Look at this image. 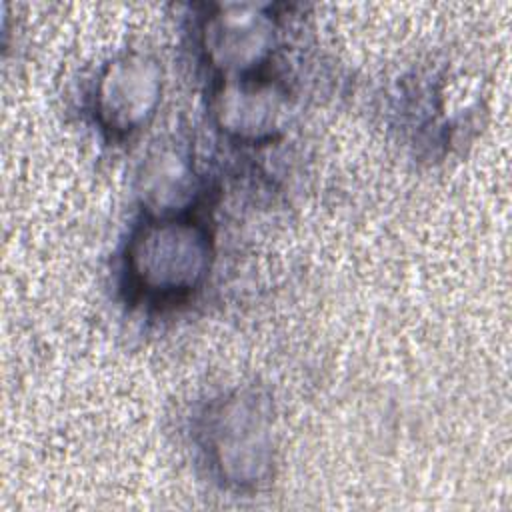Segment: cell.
Segmentation results:
<instances>
[{"mask_svg": "<svg viewBox=\"0 0 512 512\" xmlns=\"http://www.w3.org/2000/svg\"><path fill=\"white\" fill-rule=\"evenodd\" d=\"M210 262L208 228L182 214L154 218L140 226L126 248L128 282L152 302L192 294L206 280Z\"/></svg>", "mask_w": 512, "mask_h": 512, "instance_id": "obj_1", "label": "cell"}, {"mask_svg": "<svg viewBox=\"0 0 512 512\" xmlns=\"http://www.w3.org/2000/svg\"><path fill=\"white\" fill-rule=\"evenodd\" d=\"M208 458L218 476L238 490L258 488L272 474L274 432L268 402L236 392L216 402L206 420Z\"/></svg>", "mask_w": 512, "mask_h": 512, "instance_id": "obj_2", "label": "cell"}, {"mask_svg": "<svg viewBox=\"0 0 512 512\" xmlns=\"http://www.w3.org/2000/svg\"><path fill=\"white\" fill-rule=\"evenodd\" d=\"M276 46V22L264 6L220 4L202 24L206 60L224 78L254 76Z\"/></svg>", "mask_w": 512, "mask_h": 512, "instance_id": "obj_3", "label": "cell"}, {"mask_svg": "<svg viewBox=\"0 0 512 512\" xmlns=\"http://www.w3.org/2000/svg\"><path fill=\"white\" fill-rule=\"evenodd\" d=\"M162 68L156 58L142 52L116 56L102 70L94 108L98 122L116 136L146 126L162 100Z\"/></svg>", "mask_w": 512, "mask_h": 512, "instance_id": "obj_4", "label": "cell"}, {"mask_svg": "<svg viewBox=\"0 0 512 512\" xmlns=\"http://www.w3.org/2000/svg\"><path fill=\"white\" fill-rule=\"evenodd\" d=\"M214 118L218 126L246 142L272 138L284 120L286 96L278 84L254 76L224 78L214 94Z\"/></svg>", "mask_w": 512, "mask_h": 512, "instance_id": "obj_5", "label": "cell"}, {"mask_svg": "<svg viewBox=\"0 0 512 512\" xmlns=\"http://www.w3.org/2000/svg\"><path fill=\"white\" fill-rule=\"evenodd\" d=\"M196 180L190 158L174 144H158L138 174V194L156 218L180 216L192 202Z\"/></svg>", "mask_w": 512, "mask_h": 512, "instance_id": "obj_6", "label": "cell"}]
</instances>
